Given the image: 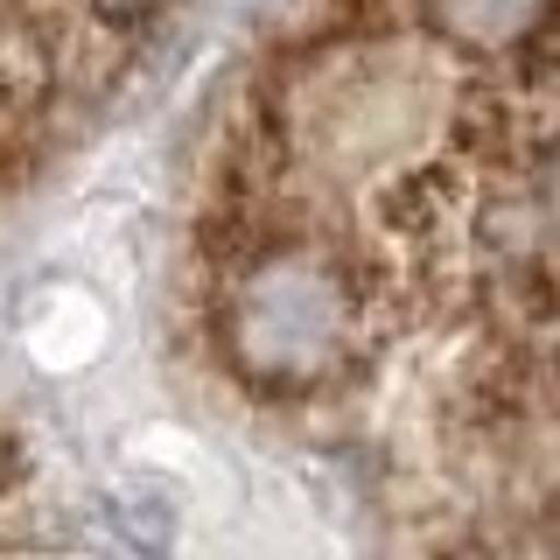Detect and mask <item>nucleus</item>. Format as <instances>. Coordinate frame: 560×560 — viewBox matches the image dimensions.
<instances>
[{
    "label": "nucleus",
    "mask_w": 560,
    "mask_h": 560,
    "mask_svg": "<svg viewBox=\"0 0 560 560\" xmlns=\"http://www.w3.org/2000/svg\"><path fill=\"white\" fill-rule=\"evenodd\" d=\"M168 0H78V22L98 35V43H113V49H133V35L162 14Z\"/></svg>",
    "instance_id": "f03ea898"
},
{
    "label": "nucleus",
    "mask_w": 560,
    "mask_h": 560,
    "mask_svg": "<svg viewBox=\"0 0 560 560\" xmlns=\"http://www.w3.org/2000/svg\"><path fill=\"white\" fill-rule=\"evenodd\" d=\"M218 337L259 393H308L350 372L372 329V288L350 273V245L280 224L238 259H218Z\"/></svg>",
    "instance_id": "f257e3e1"
},
{
    "label": "nucleus",
    "mask_w": 560,
    "mask_h": 560,
    "mask_svg": "<svg viewBox=\"0 0 560 560\" xmlns=\"http://www.w3.org/2000/svg\"><path fill=\"white\" fill-rule=\"evenodd\" d=\"M14 469H22V442H14V428L0 420V490L14 483Z\"/></svg>",
    "instance_id": "7ed1b4c3"
}]
</instances>
